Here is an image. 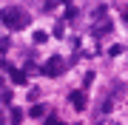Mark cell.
Masks as SVG:
<instances>
[{
    "mask_svg": "<svg viewBox=\"0 0 128 125\" xmlns=\"http://www.w3.org/2000/svg\"><path fill=\"white\" fill-rule=\"evenodd\" d=\"M0 23H6L9 28H26V26H28V14H26L23 9L9 6V9L0 11Z\"/></svg>",
    "mask_w": 128,
    "mask_h": 125,
    "instance_id": "6da1fadb",
    "label": "cell"
},
{
    "mask_svg": "<svg viewBox=\"0 0 128 125\" xmlns=\"http://www.w3.org/2000/svg\"><path fill=\"white\" fill-rule=\"evenodd\" d=\"M63 71H66L63 57H48V63L43 65V74H46V77H60Z\"/></svg>",
    "mask_w": 128,
    "mask_h": 125,
    "instance_id": "7a4b0ae2",
    "label": "cell"
},
{
    "mask_svg": "<svg viewBox=\"0 0 128 125\" xmlns=\"http://www.w3.org/2000/svg\"><path fill=\"white\" fill-rule=\"evenodd\" d=\"M68 102L74 108H77V111H86V102H88V97H86V91H71L68 94Z\"/></svg>",
    "mask_w": 128,
    "mask_h": 125,
    "instance_id": "3957f363",
    "label": "cell"
},
{
    "mask_svg": "<svg viewBox=\"0 0 128 125\" xmlns=\"http://www.w3.org/2000/svg\"><path fill=\"white\" fill-rule=\"evenodd\" d=\"M26 80H28V74H26V71H17V68H12V83H17V85H23Z\"/></svg>",
    "mask_w": 128,
    "mask_h": 125,
    "instance_id": "277c9868",
    "label": "cell"
},
{
    "mask_svg": "<svg viewBox=\"0 0 128 125\" xmlns=\"http://www.w3.org/2000/svg\"><path fill=\"white\" fill-rule=\"evenodd\" d=\"M28 117L40 120V117H46V108H43V105H32V111H28Z\"/></svg>",
    "mask_w": 128,
    "mask_h": 125,
    "instance_id": "5b68a950",
    "label": "cell"
},
{
    "mask_svg": "<svg viewBox=\"0 0 128 125\" xmlns=\"http://www.w3.org/2000/svg\"><path fill=\"white\" fill-rule=\"evenodd\" d=\"M46 40H48V34H46V31H34V43H37V46H43Z\"/></svg>",
    "mask_w": 128,
    "mask_h": 125,
    "instance_id": "8992f818",
    "label": "cell"
},
{
    "mask_svg": "<svg viewBox=\"0 0 128 125\" xmlns=\"http://www.w3.org/2000/svg\"><path fill=\"white\" fill-rule=\"evenodd\" d=\"M12 120H14V125H20V120H23V111H20V108H14V111H12Z\"/></svg>",
    "mask_w": 128,
    "mask_h": 125,
    "instance_id": "52a82bcc",
    "label": "cell"
},
{
    "mask_svg": "<svg viewBox=\"0 0 128 125\" xmlns=\"http://www.w3.org/2000/svg\"><path fill=\"white\" fill-rule=\"evenodd\" d=\"M63 31H66V26L57 23V26H54V37H63Z\"/></svg>",
    "mask_w": 128,
    "mask_h": 125,
    "instance_id": "ba28073f",
    "label": "cell"
},
{
    "mask_svg": "<svg viewBox=\"0 0 128 125\" xmlns=\"http://www.w3.org/2000/svg\"><path fill=\"white\" fill-rule=\"evenodd\" d=\"M108 54H111V57H117V54H122V46H111V48H108Z\"/></svg>",
    "mask_w": 128,
    "mask_h": 125,
    "instance_id": "9c48e42d",
    "label": "cell"
},
{
    "mask_svg": "<svg viewBox=\"0 0 128 125\" xmlns=\"http://www.w3.org/2000/svg\"><path fill=\"white\" fill-rule=\"evenodd\" d=\"M43 125H63V122H60L57 117H46V122H43Z\"/></svg>",
    "mask_w": 128,
    "mask_h": 125,
    "instance_id": "30bf717a",
    "label": "cell"
},
{
    "mask_svg": "<svg viewBox=\"0 0 128 125\" xmlns=\"http://www.w3.org/2000/svg\"><path fill=\"white\" fill-rule=\"evenodd\" d=\"M6 48H9V40H6V37H3V40H0V54H3V51H6Z\"/></svg>",
    "mask_w": 128,
    "mask_h": 125,
    "instance_id": "8fae6325",
    "label": "cell"
},
{
    "mask_svg": "<svg viewBox=\"0 0 128 125\" xmlns=\"http://www.w3.org/2000/svg\"><path fill=\"white\" fill-rule=\"evenodd\" d=\"M122 20H125V23H128V9H122Z\"/></svg>",
    "mask_w": 128,
    "mask_h": 125,
    "instance_id": "7c38bea8",
    "label": "cell"
}]
</instances>
